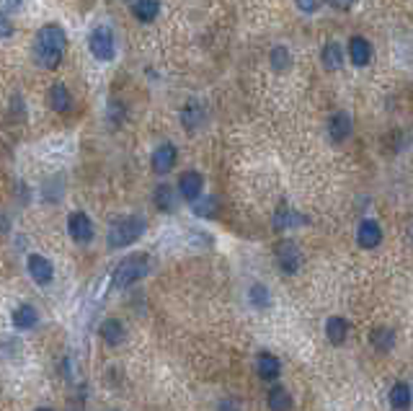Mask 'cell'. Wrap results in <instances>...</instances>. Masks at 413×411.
<instances>
[{"label":"cell","mask_w":413,"mask_h":411,"mask_svg":"<svg viewBox=\"0 0 413 411\" xmlns=\"http://www.w3.org/2000/svg\"><path fill=\"white\" fill-rule=\"evenodd\" d=\"M65 44H67V39H65V32L60 26H44L42 32L36 34V47H34L36 63L47 70H54L63 60Z\"/></svg>","instance_id":"6da1fadb"},{"label":"cell","mask_w":413,"mask_h":411,"mask_svg":"<svg viewBox=\"0 0 413 411\" xmlns=\"http://www.w3.org/2000/svg\"><path fill=\"white\" fill-rule=\"evenodd\" d=\"M148 228V222L142 215H124V218H117V220L109 225V246L111 249H124V246H132L135 241L142 238V233Z\"/></svg>","instance_id":"7a4b0ae2"},{"label":"cell","mask_w":413,"mask_h":411,"mask_svg":"<svg viewBox=\"0 0 413 411\" xmlns=\"http://www.w3.org/2000/svg\"><path fill=\"white\" fill-rule=\"evenodd\" d=\"M148 272H150L148 253H129V256H124V259L114 266V272H111V285L117 287V290H124V287L139 282Z\"/></svg>","instance_id":"3957f363"},{"label":"cell","mask_w":413,"mask_h":411,"mask_svg":"<svg viewBox=\"0 0 413 411\" xmlns=\"http://www.w3.org/2000/svg\"><path fill=\"white\" fill-rule=\"evenodd\" d=\"M88 47H91V52H93L96 60H101V63H109V60H114V54H117L114 32H111L109 26H98V29L91 34V39H88Z\"/></svg>","instance_id":"277c9868"},{"label":"cell","mask_w":413,"mask_h":411,"mask_svg":"<svg viewBox=\"0 0 413 411\" xmlns=\"http://www.w3.org/2000/svg\"><path fill=\"white\" fill-rule=\"evenodd\" d=\"M274 256L282 274H297L300 264H302V253H300L295 241H279L274 249Z\"/></svg>","instance_id":"5b68a950"},{"label":"cell","mask_w":413,"mask_h":411,"mask_svg":"<svg viewBox=\"0 0 413 411\" xmlns=\"http://www.w3.org/2000/svg\"><path fill=\"white\" fill-rule=\"evenodd\" d=\"M256 375L264 383H276L282 375V359L276 357L274 352H258L256 355Z\"/></svg>","instance_id":"8992f818"},{"label":"cell","mask_w":413,"mask_h":411,"mask_svg":"<svg viewBox=\"0 0 413 411\" xmlns=\"http://www.w3.org/2000/svg\"><path fill=\"white\" fill-rule=\"evenodd\" d=\"M67 233L75 243H91L93 241V222L85 212H73L67 218Z\"/></svg>","instance_id":"52a82bcc"},{"label":"cell","mask_w":413,"mask_h":411,"mask_svg":"<svg viewBox=\"0 0 413 411\" xmlns=\"http://www.w3.org/2000/svg\"><path fill=\"white\" fill-rule=\"evenodd\" d=\"M26 269L32 274V280L36 285H49L54 280V266L52 262L42 256V253H32L29 259H26Z\"/></svg>","instance_id":"ba28073f"},{"label":"cell","mask_w":413,"mask_h":411,"mask_svg":"<svg viewBox=\"0 0 413 411\" xmlns=\"http://www.w3.org/2000/svg\"><path fill=\"white\" fill-rule=\"evenodd\" d=\"M201 191H204V179H201L199 171H186V173H181V179H179L181 200H186L194 204V202L201 197Z\"/></svg>","instance_id":"9c48e42d"},{"label":"cell","mask_w":413,"mask_h":411,"mask_svg":"<svg viewBox=\"0 0 413 411\" xmlns=\"http://www.w3.org/2000/svg\"><path fill=\"white\" fill-rule=\"evenodd\" d=\"M357 243H359L361 249H377L382 243V228L377 220H372V218H364L359 222V228H357Z\"/></svg>","instance_id":"30bf717a"},{"label":"cell","mask_w":413,"mask_h":411,"mask_svg":"<svg viewBox=\"0 0 413 411\" xmlns=\"http://www.w3.org/2000/svg\"><path fill=\"white\" fill-rule=\"evenodd\" d=\"M176 158H179L176 145H173V143H163V145L153 153V171H155L158 176H166V173L176 166Z\"/></svg>","instance_id":"8fae6325"},{"label":"cell","mask_w":413,"mask_h":411,"mask_svg":"<svg viewBox=\"0 0 413 411\" xmlns=\"http://www.w3.org/2000/svg\"><path fill=\"white\" fill-rule=\"evenodd\" d=\"M349 331H351V324L344 316H331L328 321H326V339H328L333 347L346 344Z\"/></svg>","instance_id":"7c38bea8"},{"label":"cell","mask_w":413,"mask_h":411,"mask_svg":"<svg viewBox=\"0 0 413 411\" xmlns=\"http://www.w3.org/2000/svg\"><path fill=\"white\" fill-rule=\"evenodd\" d=\"M98 334H101L104 344H109V347H119V344L124 341V337H127L124 324H122L119 318H107V321L101 324V328H98Z\"/></svg>","instance_id":"4fadbf2b"},{"label":"cell","mask_w":413,"mask_h":411,"mask_svg":"<svg viewBox=\"0 0 413 411\" xmlns=\"http://www.w3.org/2000/svg\"><path fill=\"white\" fill-rule=\"evenodd\" d=\"M39 324V310L32 303H21V306L13 310V326L19 331H32Z\"/></svg>","instance_id":"5bb4252c"},{"label":"cell","mask_w":413,"mask_h":411,"mask_svg":"<svg viewBox=\"0 0 413 411\" xmlns=\"http://www.w3.org/2000/svg\"><path fill=\"white\" fill-rule=\"evenodd\" d=\"M328 135L333 143H344L351 135V116L346 112H336L328 122Z\"/></svg>","instance_id":"9a60e30c"},{"label":"cell","mask_w":413,"mask_h":411,"mask_svg":"<svg viewBox=\"0 0 413 411\" xmlns=\"http://www.w3.org/2000/svg\"><path fill=\"white\" fill-rule=\"evenodd\" d=\"M349 57H351V63L357 65V67L370 65V60H372L370 42H367L364 36H351V39H349Z\"/></svg>","instance_id":"2e32d148"},{"label":"cell","mask_w":413,"mask_h":411,"mask_svg":"<svg viewBox=\"0 0 413 411\" xmlns=\"http://www.w3.org/2000/svg\"><path fill=\"white\" fill-rule=\"evenodd\" d=\"M266 403H269L271 411H289L292 409V396H289V390H287L284 386L271 383V388L266 393Z\"/></svg>","instance_id":"e0dca14e"},{"label":"cell","mask_w":413,"mask_h":411,"mask_svg":"<svg viewBox=\"0 0 413 411\" xmlns=\"http://www.w3.org/2000/svg\"><path fill=\"white\" fill-rule=\"evenodd\" d=\"M388 401L395 411H408L411 409V401H413V390L408 383H395L388 393Z\"/></svg>","instance_id":"ac0fdd59"},{"label":"cell","mask_w":413,"mask_h":411,"mask_svg":"<svg viewBox=\"0 0 413 411\" xmlns=\"http://www.w3.org/2000/svg\"><path fill=\"white\" fill-rule=\"evenodd\" d=\"M153 200H155V207H158L160 212H173L176 210V204H179L176 191H173V187H168V184H158Z\"/></svg>","instance_id":"d6986e66"},{"label":"cell","mask_w":413,"mask_h":411,"mask_svg":"<svg viewBox=\"0 0 413 411\" xmlns=\"http://www.w3.org/2000/svg\"><path fill=\"white\" fill-rule=\"evenodd\" d=\"M132 13H135V19L142 23L155 21L160 13L158 0H135V3H132Z\"/></svg>","instance_id":"ffe728a7"},{"label":"cell","mask_w":413,"mask_h":411,"mask_svg":"<svg viewBox=\"0 0 413 411\" xmlns=\"http://www.w3.org/2000/svg\"><path fill=\"white\" fill-rule=\"evenodd\" d=\"M370 344L377 352H390L392 347H395V334H392V328H385V326H377V328H372V334H370Z\"/></svg>","instance_id":"44dd1931"},{"label":"cell","mask_w":413,"mask_h":411,"mask_svg":"<svg viewBox=\"0 0 413 411\" xmlns=\"http://www.w3.org/2000/svg\"><path fill=\"white\" fill-rule=\"evenodd\" d=\"M49 104H52L54 112H67L73 106V98H70V91L65 88L63 83H54L52 91H49Z\"/></svg>","instance_id":"7402d4cb"},{"label":"cell","mask_w":413,"mask_h":411,"mask_svg":"<svg viewBox=\"0 0 413 411\" xmlns=\"http://www.w3.org/2000/svg\"><path fill=\"white\" fill-rule=\"evenodd\" d=\"M248 303L254 308H269L271 306V293H269V287L261 285V282H254V285L248 287Z\"/></svg>","instance_id":"603a6c76"},{"label":"cell","mask_w":413,"mask_h":411,"mask_svg":"<svg viewBox=\"0 0 413 411\" xmlns=\"http://www.w3.org/2000/svg\"><path fill=\"white\" fill-rule=\"evenodd\" d=\"M323 65H326L328 70H341L344 54H341V47L336 42H328L323 47Z\"/></svg>","instance_id":"cb8c5ba5"},{"label":"cell","mask_w":413,"mask_h":411,"mask_svg":"<svg viewBox=\"0 0 413 411\" xmlns=\"http://www.w3.org/2000/svg\"><path fill=\"white\" fill-rule=\"evenodd\" d=\"M269 63H271V67H274L276 73H282V70H287L292 65V57H289V52H287L284 47H274L271 54H269Z\"/></svg>","instance_id":"d4e9b609"},{"label":"cell","mask_w":413,"mask_h":411,"mask_svg":"<svg viewBox=\"0 0 413 411\" xmlns=\"http://www.w3.org/2000/svg\"><path fill=\"white\" fill-rule=\"evenodd\" d=\"M214 210H217V200L214 197H199V200L194 202V212L199 218H212Z\"/></svg>","instance_id":"484cf974"},{"label":"cell","mask_w":413,"mask_h":411,"mask_svg":"<svg viewBox=\"0 0 413 411\" xmlns=\"http://www.w3.org/2000/svg\"><path fill=\"white\" fill-rule=\"evenodd\" d=\"M297 222H302L300 218H297V212L292 210H279L274 218V228L276 231H284V228H292V225H297Z\"/></svg>","instance_id":"4316f807"},{"label":"cell","mask_w":413,"mask_h":411,"mask_svg":"<svg viewBox=\"0 0 413 411\" xmlns=\"http://www.w3.org/2000/svg\"><path fill=\"white\" fill-rule=\"evenodd\" d=\"M199 119H201V109L197 104L186 106V109H183V114H181V122H183V127H189V129H197Z\"/></svg>","instance_id":"83f0119b"},{"label":"cell","mask_w":413,"mask_h":411,"mask_svg":"<svg viewBox=\"0 0 413 411\" xmlns=\"http://www.w3.org/2000/svg\"><path fill=\"white\" fill-rule=\"evenodd\" d=\"M295 6L302 13H313L315 8H318V6H315V0H295Z\"/></svg>","instance_id":"f1b7e54d"},{"label":"cell","mask_w":413,"mask_h":411,"mask_svg":"<svg viewBox=\"0 0 413 411\" xmlns=\"http://www.w3.org/2000/svg\"><path fill=\"white\" fill-rule=\"evenodd\" d=\"M19 6H21V0H3V11H5V16L16 11Z\"/></svg>","instance_id":"f546056e"},{"label":"cell","mask_w":413,"mask_h":411,"mask_svg":"<svg viewBox=\"0 0 413 411\" xmlns=\"http://www.w3.org/2000/svg\"><path fill=\"white\" fill-rule=\"evenodd\" d=\"M326 3H331V6H336V8H349L354 0H326Z\"/></svg>","instance_id":"4dcf8cb0"},{"label":"cell","mask_w":413,"mask_h":411,"mask_svg":"<svg viewBox=\"0 0 413 411\" xmlns=\"http://www.w3.org/2000/svg\"><path fill=\"white\" fill-rule=\"evenodd\" d=\"M34 411H52V409H47V406H39V409H34Z\"/></svg>","instance_id":"1f68e13d"}]
</instances>
